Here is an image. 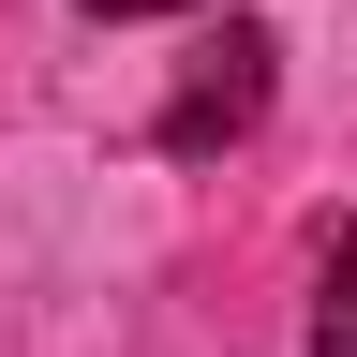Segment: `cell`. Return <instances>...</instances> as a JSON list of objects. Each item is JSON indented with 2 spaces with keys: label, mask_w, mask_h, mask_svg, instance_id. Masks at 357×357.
<instances>
[{
  "label": "cell",
  "mask_w": 357,
  "mask_h": 357,
  "mask_svg": "<svg viewBox=\"0 0 357 357\" xmlns=\"http://www.w3.org/2000/svg\"><path fill=\"white\" fill-rule=\"evenodd\" d=\"M268 60H283V45H268L253 15H223L194 45V75H178V105H164V149H238V134L268 119Z\"/></svg>",
  "instance_id": "1"
},
{
  "label": "cell",
  "mask_w": 357,
  "mask_h": 357,
  "mask_svg": "<svg viewBox=\"0 0 357 357\" xmlns=\"http://www.w3.org/2000/svg\"><path fill=\"white\" fill-rule=\"evenodd\" d=\"M312 357H357V223H328L312 253Z\"/></svg>",
  "instance_id": "2"
},
{
  "label": "cell",
  "mask_w": 357,
  "mask_h": 357,
  "mask_svg": "<svg viewBox=\"0 0 357 357\" xmlns=\"http://www.w3.org/2000/svg\"><path fill=\"white\" fill-rule=\"evenodd\" d=\"M75 15H105V30H119V15H194V0H75Z\"/></svg>",
  "instance_id": "3"
}]
</instances>
